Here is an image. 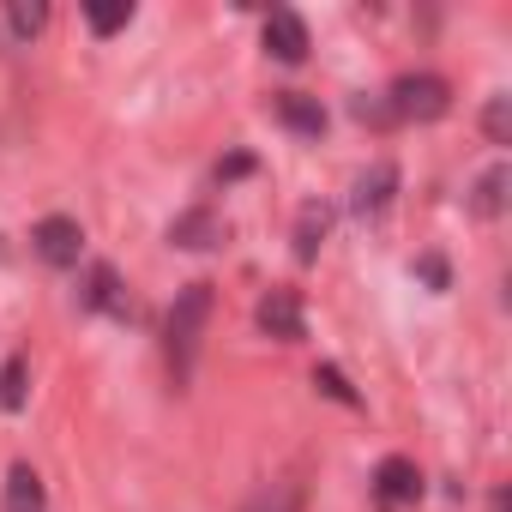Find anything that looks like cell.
Instances as JSON below:
<instances>
[{
	"label": "cell",
	"instance_id": "7",
	"mask_svg": "<svg viewBox=\"0 0 512 512\" xmlns=\"http://www.w3.org/2000/svg\"><path fill=\"white\" fill-rule=\"evenodd\" d=\"M374 494H380L386 506H410V500H422V476H416V464H410V458H386V464L374 470Z\"/></svg>",
	"mask_w": 512,
	"mask_h": 512
},
{
	"label": "cell",
	"instance_id": "18",
	"mask_svg": "<svg viewBox=\"0 0 512 512\" xmlns=\"http://www.w3.org/2000/svg\"><path fill=\"white\" fill-rule=\"evenodd\" d=\"M7 25H13V37H37V31L49 25V7H43V0H13V7H7Z\"/></svg>",
	"mask_w": 512,
	"mask_h": 512
},
{
	"label": "cell",
	"instance_id": "1",
	"mask_svg": "<svg viewBox=\"0 0 512 512\" xmlns=\"http://www.w3.org/2000/svg\"><path fill=\"white\" fill-rule=\"evenodd\" d=\"M205 326H211V284H187V290L175 296V308H169V332H163L175 386H187V380H193V362H199Z\"/></svg>",
	"mask_w": 512,
	"mask_h": 512
},
{
	"label": "cell",
	"instance_id": "6",
	"mask_svg": "<svg viewBox=\"0 0 512 512\" xmlns=\"http://www.w3.org/2000/svg\"><path fill=\"white\" fill-rule=\"evenodd\" d=\"M260 332L278 338V344H296V338H302V302H296L290 290H272V296L260 302Z\"/></svg>",
	"mask_w": 512,
	"mask_h": 512
},
{
	"label": "cell",
	"instance_id": "3",
	"mask_svg": "<svg viewBox=\"0 0 512 512\" xmlns=\"http://www.w3.org/2000/svg\"><path fill=\"white\" fill-rule=\"evenodd\" d=\"M31 247L43 253L49 266H79V253H85V229H79L73 217H43V223L31 229Z\"/></svg>",
	"mask_w": 512,
	"mask_h": 512
},
{
	"label": "cell",
	"instance_id": "11",
	"mask_svg": "<svg viewBox=\"0 0 512 512\" xmlns=\"http://www.w3.org/2000/svg\"><path fill=\"white\" fill-rule=\"evenodd\" d=\"M326 229H332V211H326V205H302V217H296V260H302V266L320 260Z\"/></svg>",
	"mask_w": 512,
	"mask_h": 512
},
{
	"label": "cell",
	"instance_id": "2",
	"mask_svg": "<svg viewBox=\"0 0 512 512\" xmlns=\"http://www.w3.org/2000/svg\"><path fill=\"white\" fill-rule=\"evenodd\" d=\"M446 109H452V85L440 73H404L386 91V115L392 121H440Z\"/></svg>",
	"mask_w": 512,
	"mask_h": 512
},
{
	"label": "cell",
	"instance_id": "20",
	"mask_svg": "<svg viewBox=\"0 0 512 512\" xmlns=\"http://www.w3.org/2000/svg\"><path fill=\"white\" fill-rule=\"evenodd\" d=\"M235 175H253V157H247V151H235V157L217 169V181H235Z\"/></svg>",
	"mask_w": 512,
	"mask_h": 512
},
{
	"label": "cell",
	"instance_id": "17",
	"mask_svg": "<svg viewBox=\"0 0 512 512\" xmlns=\"http://www.w3.org/2000/svg\"><path fill=\"white\" fill-rule=\"evenodd\" d=\"M314 386H320L332 404H344V410H356V404H362V392H356V386L344 380V368H332V362H326V368H314Z\"/></svg>",
	"mask_w": 512,
	"mask_h": 512
},
{
	"label": "cell",
	"instance_id": "12",
	"mask_svg": "<svg viewBox=\"0 0 512 512\" xmlns=\"http://www.w3.org/2000/svg\"><path fill=\"white\" fill-rule=\"evenodd\" d=\"M506 187H512V169H506V163H494V169L476 181V193H470V211H476L482 223H488V217H500V211H506Z\"/></svg>",
	"mask_w": 512,
	"mask_h": 512
},
{
	"label": "cell",
	"instance_id": "14",
	"mask_svg": "<svg viewBox=\"0 0 512 512\" xmlns=\"http://www.w3.org/2000/svg\"><path fill=\"white\" fill-rule=\"evenodd\" d=\"M25 398H31V362L7 356V368H0V410H25Z\"/></svg>",
	"mask_w": 512,
	"mask_h": 512
},
{
	"label": "cell",
	"instance_id": "10",
	"mask_svg": "<svg viewBox=\"0 0 512 512\" xmlns=\"http://www.w3.org/2000/svg\"><path fill=\"white\" fill-rule=\"evenodd\" d=\"M7 512H49L43 476H37L31 464H13V470H7Z\"/></svg>",
	"mask_w": 512,
	"mask_h": 512
},
{
	"label": "cell",
	"instance_id": "8",
	"mask_svg": "<svg viewBox=\"0 0 512 512\" xmlns=\"http://www.w3.org/2000/svg\"><path fill=\"white\" fill-rule=\"evenodd\" d=\"M278 121H284L290 133H302V139H320V133H326V109H320L314 97H302V91H284V97H278Z\"/></svg>",
	"mask_w": 512,
	"mask_h": 512
},
{
	"label": "cell",
	"instance_id": "19",
	"mask_svg": "<svg viewBox=\"0 0 512 512\" xmlns=\"http://www.w3.org/2000/svg\"><path fill=\"white\" fill-rule=\"evenodd\" d=\"M482 127H488L494 145H506V139H512V97H494V103L482 109Z\"/></svg>",
	"mask_w": 512,
	"mask_h": 512
},
{
	"label": "cell",
	"instance_id": "13",
	"mask_svg": "<svg viewBox=\"0 0 512 512\" xmlns=\"http://www.w3.org/2000/svg\"><path fill=\"white\" fill-rule=\"evenodd\" d=\"M85 308L127 314V296H121V278H115V266H91V278H85Z\"/></svg>",
	"mask_w": 512,
	"mask_h": 512
},
{
	"label": "cell",
	"instance_id": "16",
	"mask_svg": "<svg viewBox=\"0 0 512 512\" xmlns=\"http://www.w3.org/2000/svg\"><path fill=\"white\" fill-rule=\"evenodd\" d=\"M247 512H302V482H272L247 500Z\"/></svg>",
	"mask_w": 512,
	"mask_h": 512
},
{
	"label": "cell",
	"instance_id": "5",
	"mask_svg": "<svg viewBox=\"0 0 512 512\" xmlns=\"http://www.w3.org/2000/svg\"><path fill=\"white\" fill-rule=\"evenodd\" d=\"M169 241H175V247H187V253H205V247H217V241H223V217H217V211H205V205H193V211H181V217L169 223Z\"/></svg>",
	"mask_w": 512,
	"mask_h": 512
},
{
	"label": "cell",
	"instance_id": "15",
	"mask_svg": "<svg viewBox=\"0 0 512 512\" xmlns=\"http://www.w3.org/2000/svg\"><path fill=\"white\" fill-rule=\"evenodd\" d=\"M85 19H91V31H97V37H115V31H127V25H133V0H91Z\"/></svg>",
	"mask_w": 512,
	"mask_h": 512
},
{
	"label": "cell",
	"instance_id": "4",
	"mask_svg": "<svg viewBox=\"0 0 512 512\" xmlns=\"http://www.w3.org/2000/svg\"><path fill=\"white\" fill-rule=\"evenodd\" d=\"M266 49L284 67H302L308 61V25H302V13H272L266 19Z\"/></svg>",
	"mask_w": 512,
	"mask_h": 512
},
{
	"label": "cell",
	"instance_id": "9",
	"mask_svg": "<svg viewBox=\"0 0 512 512\" xmlns=\"http://www.w3.org/2000/svg\"><path fill=\"white\" fill-rule=\"evenodd\" d=\"M392 187H398V163H374V169L356 181V211H362V217L386 211V205H392Z\"/></svg>",
	"mask_w": 512,
	"mask_h": 512
},
{
	"label": "cell",
	"instance_id": "21",
	"mask_svg": "<svg viewBox=\"0 0 512 512\" xmlns=\"http://www.w3.org/2000/svg\"><path fill=\"white\" fill-rule=\"evenodd\" d=\"M422 278H428L434 290H446V266H440V260H422Z\"/></svg>",
	"mask_w": 512,
	"mask_h": 512
}]
</instances>
